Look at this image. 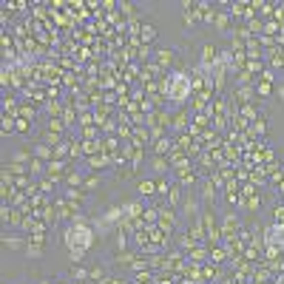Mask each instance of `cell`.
<instances>
[{
    "mask_svg": "<svg viewBox=\"0 0 284 284\" xmlns=\"http://www.w3.org/2000/svg\"><path fill=\"white\" fill-rule=\"evenodd\" d=\"M68 185H82V173L71 170V173H68Z\"/></svg>",
    "mask_w": 284,
    "mask_h": 284,
    "instance_id": "d6986e66",
    "label": "cell"
},
{
    "mask_svg": "<svg viewBox=\"0 0 284 284\" xmlns=\"http://www.w3.org/2000/svg\"><path fill=\"white\" fill-rule=\"evenodd\" d=\"M37 159H43V162H48V159L54 157V151H51V145H45V142H40V145H34V151H32Z\"/></svg>",
    "mask_w": 284,
    "mask_h": 284,
    "instance_id": "9c48e42d",
    "label": "cell"
},
{
    "mask_svg": "<svg viewBox=\"0 0 284 284\" xmlns=\"http://www.w3.org/2000/svg\"><path fill=\"white\" fill-rule=\"evenodd\" d=\"M122 213H125V219H134V216H139V213H142V202H139V199H134V202H125V204H122Z\"/></svg>",
    "mask_w": 284,
    "mask_h": 284,
    "instance_id": "ba28073f",
    "label": "cell"
},
{
    "mask_svg": "<svg viewBox=\"0 0 284 284\" xmlns=\"http://www.w3.org/2000/svg\"><path fill=\"white\" fill-rule=\"evenodd\" d=\"M3 244H6V247H11V250H20L23 244H26V239H20V236H6V239H3Z\"/></svg>",
    "mask_w": 284,
    "mask_h": 284,
    "instance_id": "9a60e30c",
    "label": "cell"
},
{
    "mask_svg": "<svg viewBox=\"0 0 284 284\" xmlns=\"http://www.w3.org/2000/svg\"><path fill=\"white\" fill-rule=\"evenodd\" d=\"M157 60H159V66H170V63H173V51H170V48H159Z\"/></svg>",
    "mask_w": 284,
    "mask_h": 284,
    "instance_id": "7c38bea8",
    "label": "cell"
},
{
    "mask_svg": "<svg viewBox=\"0 0 284 284\" xmlns=\"http://www.w3.org/2000/svg\"><path fill=\"white\" fill-rule=\"evenodd\" d=\"M97 185H100V179H97V176H88V179H85V188H97Z\"/></svg>",
    "mask_w": 284,
    "mask_h": 284,
    "instance_id": "ffe728a7",
    "label": "cell"
},
{
    "mask_svg": "<svg viewBox=\"0 0 284 284\" xmlns=\"http://www.w3.org/2000/svg\"><path fill=\"white\" fill-rule=\"evenodd\" d=\"M279 97H282V100H284V85H282V88H279Z\"/></svg>",
    "mask_w": 284,
    "mask_h": 284,
    "instance_id": "44dd1931",
    "label": "cell"
},
{
    "mask_svg": "<svg viewBox=\"0 0 284 284\" xmlns=\"http://www.w3.org/2000/svg\"><path fill=\"white\" fill-rule=\"evenodd\" d=\"M222 236H227V242L236 239V213H225V230H222Z\"/></svg>",
    "mask_w": 284,
    "mask_h": 284,
    "instance_id": "52a82bcc",
    "label": "cell"
},
{
    "mask_svg": "<svg viewBox=\"0 0 284 284\" xmlns=\"http://www.w3.org/2000/svg\"><path fill=\"white\" fill-rule=\"evenodd\" d=\"M162 88H165V97H168L173 105H185L188 97H191L193 91V80L185 74V71H173L168 74V80L162 82Z\"/></svg>",
    "mask_w": 284,
    "mask_h": 284,
    "instance_id": "7a4b0ae2",
    "label": "cell"
},
{
    "mask_svg": "<svg viewBox=\"0 0 284 284\" xmlns=\"http://www.w3.org/2000/svg\"><path fill=\"white\" fill-rule=\"evenodd\" d=\"M159 216H162V219H159V225H162V230H170V227L176 225V213H173L170 207H162V210H159Z\"/></svg>",
    "mask_w": 284,
    "mask_h": 284,
    "instance_id": "8992f818",
    "label": "cell"
},
{
    "mask_svg": "<svg viewBox=\"0 0 284 284\" xmlns=\"http://www.w3.org/2000/svg\"><path fill=\"white\" fill-rule=\"evenodd\" d=\"M168 202L170 204H179V185H173V188L168 191Z\"/></svg>",
    "mask_w": 284,
    "mask_h": 284,
    "instance_id": "ac0fdd59",
    "label": "cell"
},
{
    "mask_svg": "<svg viewBox=\"0 0 284 284\" xmlns=\"http://www.w3.org/2000/svg\"><path fill=\"white\" fill-rule=\"evenodd\" d=\"M63 170H66L63 162H48V165H45V173H48L51 179H60V176H63Z\"/></svg>",
    "mask_w": 284,
    "mask_h": 284,
    "instance_id": "30bf717a",
    "label": "cell"
},
{
    "mask_svg": "<svg viewBox=\"0 0 284 284\" xmlns=\"http://www.w3.org/2000/svg\"><path fill=\"white\" fill-rule=\"evenodd\" d=\"M236 97L242 102H247L250 97H253V88H250V85H242V88H236Z\"/></svg>",
    "mask_w": 284,
    "mask_h": 284,
    "instance_id": "e0dca14e",
    "label": "cell"
},
{
    "mask_svg": "<svg viewBox=\"0 0 284 284\" xmlns=\"http://www.w3.org/2000/svg\"><path fill=\"white\" fill-rule=\"evenodd\" d=\"M136 188H139V193H142V196H151L157 185H154V182H148V179H142V182H139V185H136Z\"/></svg>",
    "mask_w": 284,
    "mask_h": 284,
    "instance_id": "2e32d148",
    "label": "cell"
},
{
    "mask_svg": "<svg viewBox=\"0 0 284 284\" xmlns=\"http://www.w3.org/2000/svg\"><path fill=\"white\" fill-rule=\"evenodd\" d=\"M182 213L188 216L191 222L202 216V213H199V196H196L193 191H191V193H185V199H182Z\"/></svg>",
    "mask_w": 284,
    "mask_h": 284,
    "instance_id": "5b68a950",
    "label": "cell"
},
{
    "mask_svg": "<svg viewBox=\"0 0 284 284\" xmlns=\"http://www.w3.org/2000/svg\"><path fill=\"white\" fill-rule=\"evenodd\" d=\"M264 244L284 250V222H273V225L264 227Z\"/></svg>",
    "mask_w": 284,
    "mask_h": 284,
    "instance_id": "277c9868",
    "label": "cell"
},
{
    "mask_svg": "<svg viewBox=\"0 0 284 284\" xmlns=\"http://www.w3.org/2000/svg\"><path fill=\"white\" fill-rule=\"evenodd\" d=\"M29 173H34V176L45 173V162H43V159H37V157H34L32 162H29Z\"/></svg>",
    "mask_w": 284,
    "mask_h": 284,
    "instance_id": "4fadbf2b",
    "label": "cell"
},
{
    "mask_svg": "<svg viewBox=\"0 0 284 284\" xmlns=\"http://www.w3.org/2000/svg\"><path fill=\"white\" fill-rule=\"evenodd\" d=\"M122 219H125L122 204H111V207H108L102 216H97V219H94V233H108V230H114V227L122 225Z\"/></svg>",
    "mask_w": 284,
    "mask_h": 284,
    "instance_id": "3957f363",
    "label": "cell"
},
{
    "mask_svg": "<svg viewBox=\"0 0 284 284\" xmlns=\"http://www.w3.org/2000/svg\"><path fill=\"white\" fill-rule=\"evenodd\" d=\"M151 165H154V170H157L159 176L170 170V162H168V159H162V157H154V159H151Z\"/></svg>",
    "mask_w": 284,
    "mask_h": 284,
    "instance_id": "8fae6325",
    "label": "cell"
},
{
    "mask_svg": "<svg viewBox=\"0 0 284 284\" xmlns=\"http://www.w3.org/2000/svg\"><path fill=\"white\" fill-rule=\"evenodd\" d=\"M63 242H66L68 253H71V261H80L94 244V227L82 216H74L71 225L66 227V233H63Z\"/></svg>",
    "mask_w": 284,
    "mask_h": 284,
    "instance_id": "6da1fadb",
    "label": "cell"
},
{
    "mask_svg": "<svg viewBox=\"0 0 284 284\" xmlns=\"http://www.w3.org/2000/svg\"><path fill=\"white\" fill-rule=\"evenodd\" d=\"M185 122H188V114L179 111L173 120H170V128H173V131H182V128H185Z\"/></svg>",
    "mask_w": 284,
    "mask_h": 284,
    "instance_id": "5bb4252c",
    "label": "cell"
}]
</instances>
